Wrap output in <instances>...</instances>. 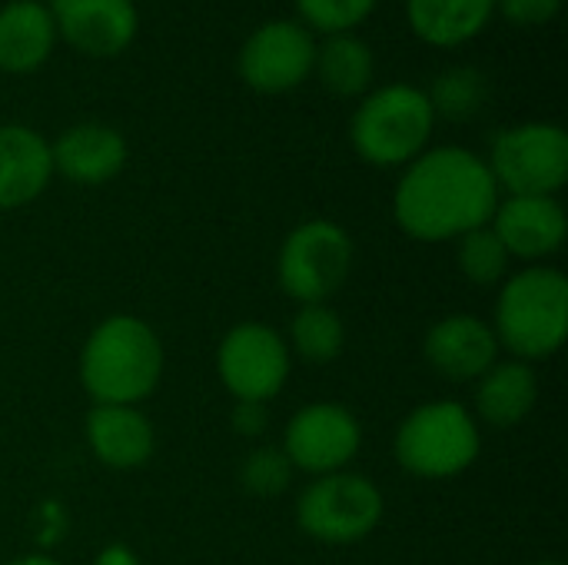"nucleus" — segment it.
I'll use <instances>...</instances> for the list:
<instances>
[{"instance_id": "nucleus-1", "label": "nucleus", "mask_w": 568, "mask_h": 565, "mask_svg": "<svg viewBox=\"0 0 568 565\" xmlns=\"http://www.w3.org/2000/svg\"><path fill=\"white\" fill-rule=\"evenodd\" d=\"M499 186L486 160L466 147H436L419 153L393 193L399 230L419 243L459 240L493 220Z\"/></svg>"}, {"instance_id": "nucleus-2", "label": "nucleus", "mask_w": 568, "mask_h": 565, "mask_svg": "<svg viewBox=\"0 0 568 565\" xmlns=\"http://www.w3.org/2000/svg\"><path fill=\"white\" fill-rule=\"evenodd\" d=\"M163 366L160 333L133 313H116L87 336L77 373L93 406H136L160 386Z\"/></svg>"}, {"instance_id": "nucleus-3", "label": "nucleus", "mask_w": 568, "mask_h": 565, "mask_svg": "<svg viewBox=\"0 0 568 565\" xmlns=\"http://www.w3.org/2000/svg\"><path fill=\"white\" fill-rule=\"evenodd\" d=\"M493 333L499 350L513 360H549L566 346L568 336V280L556 266H529L506 276L496 300Z\"/></svg>"}, {"instance_id": "nucleus-4", "label": "nucleus", "mask_w": 568, "mask_h": 565, "mask_svg": "<svg viewBox=\"0 0 568 565\" xmlns=\"http://www.w3.org/2000/svg\"><path fill=\"white\" fill-rule=\"evenodd\" d=\"M436 110L423 87L386 83L359 97L349 120V143L369 167H409L429 150Z\"/></svg>"}, {"instance_id": "nucleus-5", "label": "nucleus", "mask_w": 568, "mask_h": 565, "mask_svg": "<svg viewBox=\"0 0 568 565\" xmlns=\"http://www.w3.org/2000/svg\"><path fill=\"white\" fill-rule=\"evenodd\" d=\"M483 450L476 416L456 400L416 406L396 430V463L419 480H449L466 473Z\"/></svg>"}, {"instance_id": "nucleus-6", "label": "nucleus", "mask_w": 568, "mask_h": 565, "mask_svg": "<svg viewBox=\"0 0 568 565\" xmlns=\"http://www.w3.org/2000/svg\"><path fill=\"white\" fill-rule=\"evenodd\" d=\"M386 500L369 476L329 473L316 476L296 500V526L323 546H353L376 533Z\"/></svg>"}, {"instance_id": "nucleus-7", "label": "nucleus", "mask_w": 568, "mask_h": 565, "mask_svg": "<svg viewBox=\"0 0 568 565\" xmlns=\"http://www.w3.org/2000/svg\"><path fill=\"white\" fill-rule=\"evenodd\" d=\"M486 167L499 193L556 196L568 180V133L546 120L516 123L496 133Z\"/></svg>"}, {"instance_id": "nucleus-8", "label": "nucleus", "mask_w": 568, "mask_h": 565, "mask_svg": "<svg viewBox=\"0 0 568 565\" xmlns=\"http://www.w3.org/2000/svg\"><path fill=\"white\" fill-rule=\"evenodd\" d=\"M353 260V236L339 223L306 220L283 240L276 256V276L286 296H293L300 306L329 303V296L349 280Z\"/></svg>"}, {"instance_id": "nucleus-9", "label": "nucleus", "mask_w": 568, "mask_h": 565, "mask_svg": "<svg viewBox=\"0 0 568 565\" xmlns=\"http://www.w3.org/2000/svg\"><path fill=\"white\" fill-rule=\"evenodd\" d=\"M293 370L286 340L266 323H236L216 350V376L233 400L270 403Z\"/></svg>"}, {"instance_id": "nucleus-10", "label": "nucleus", "mask_w": 568, "mask_h": 565, "mask_svg": "<svg viewBox=\"0 0 568 565\" xmlns=\"http://www.w3.org/2000/svg\"><path fill=\"white\" fill-rule=\"evenodd\" d=\"M316 37L300 20H270L256 27L236 57L240 80L266 97L290 93L313 77Z\"/></svg>"}, {"instance_id": "nucleus-11", "label": "nucleus", "mask_w": 568, "mask_h": 565, "mask_svg": "<svg viewBox=\"0 0 568 565\" xmlns=\"http://www.w3.org/2000/svg\"><path fill=\"white\" fill-rule=\"evenodd\" d=\"M363 446L359 420L339 403H310L283 430V453L296 473L329 476L346 470Z\"/></svg>"}, {"instance_id": "nucleus-12", "label": "nucleus", "mask_w": 568, "mask_h": 565, "mask_svg": "<svg viewBox=\"0 0 568 565\" xmlns=\"http://www.w3.org/2000/svg\"><path fill=\"white\" fill-rule=\"evenodd\" d=\"M57 37L83 57H120L140 33L133 0H43Z\"/></svg>"}, {"instance_id": "nucleus-13", "label": "nucleus", "mask_w": 568, "mask_h": 565, "mask_svg": "<svg viewBox=\"0 0 568 565\" xmlns=\"http://www.w3.org/2000/svg\"><path fill=\"white\" fill-rule=\"evenodd\" d=\"M423 356L449 383H473L499 363V343L493 326L473 313H453L429 326Z\"/></svg>"}, {"instance_id": "nucleus-14", "label": "nucleus", "mask_w": 568, "mask_h": 565, "mask_svg": "<svg viewBox=\"0 0 568 565\" xmlns=\"http://www.w3.org/2000/svg\"><path fill=\"white\" fill-rule=\"evenodd\" d=\"M513 260H546L568 236L566 206L559 196H506L489 220Z\"/></svg>"}, {"instance_id": "nucleus-15", "label": "nucleus", "mask_w": 568, "mask_h": 565, "mask_svg": "<svg viewBox=\"0 0 568 565\" xmlns=\"http://www.w3.org/2000/svg\"><path fill=\"white\" fill-rule=\"evenodd\" d=\"M53 173H60L70 183L80 186H100L110 183L126 167V140L116 127L100 120H83L67 127L53 143Z\"/></svg>"}, {"instance_id": "nucleus-16", "label": "nucleus", "mask_w": 568, "mask_h": 565, "mask_svg": "<svg viewBox=\"0 0 568 565\" xmlns=\"http://www.w3.org/2000/svg\"><path fill=\"white\" fill-rule=\"evenodd\" d=\"M53 180L50 140L27 123L0 127V210L33 203Z\"/></svg>"}, {"instance_id": "nucleus-17", "label": "nucleus", "mask_w": 568, "mask_h": 565, "mask_svg": "<svg viewBox=\"0 0 568 565\" xmlns=\"http://www.w3.org/2000/svg\"><path fill=\"white\" fill-rule=\"evenodd\" d=\"M87 443L97 463L110 470H140L156 450V433L136 406H93L87 413Z\"/></svg>"}, {"instance_id": "nucleus-18", "label": "nucleus", "mask_w": 568, "mask_h": 565, "mask_svg": "<svg viewBox=\"0 0 568 565\" xmlns=\"http://www.w3.org/2000/svg\"><path fill=\"white\" fill-rule=\"evenodd\" d=\"M57 27L43 0H10L0 7V70L13 77L37 73L53 47Z\"/></svg>"}, {"instance_id": "nucleus-19", "label": "nucleus", "mask_w": 568, "mask_h": 565, "mask_svg": "<svg viewBox=\"0 0 568 565\" xmlns=\"http://www.w3.org/2000/svg\"><path fill=\"white\" fill-rule=\"evenodd\" d=\"M476 383V413L493 430L519 426L539 403V376L532 363L523 360L496 363Z\"/></svg>"}, {"instance_id": "nucleus-20", "label": "nucleus", "mask_w": 568, "mask_h": 565, "mask_svg": "<svg viewBox=\"0 0 568 565\" xmlns=\"http://www.w3.org/2000/svg\"><path fill=\"white\" fill-rule=\"evenodd\" d=\"M496 17V0H406L409 30L439 50L476 40Z\"/></svg>"}, {"instance_id": "nucleus-21", "label": "nucleus", "mask_w": 568, "mask_h": 565, "mask_svg": "<svg viewBox=\"0 0 568 565\" xmlns=\"http://www.w3.org/2000/svg\"><path fill=\"white\" fill-rule=\"evenodd\" d=\"M313 77L339 100L366 97L376 77V57L359 33H329L316 40Z\"/></svg>"}, {"instance_id": "nucleus-22", "label": "nucleus", "mask_w": 568, "mask_h": 565, "mask_svg": "<svg viewBox=\"0 0 568 565\" xmlns=\"http://www.w3.org/2000/svg\"><path fill=\"white\" fill-rule=\"evenodd\" d=\"M286 346L306 363H333L346 350V323L329 303H306L290 323Z\"/></svg>"}, {"instance_id": "nucleus-23", "label": "nucleus", "mask_w": 568, "mask_h": 565, "mask_svg": "<svg viewBox=\"0 0 568 565\" xmlns=\"http://www.w3.org/2000/svg\"><path fill=\"white\" fill-rule=\"evenodd\" d=\"M459 270L466 280H473L476 286H496L509 276V250L503 246V240L496 236V230L486 223L479 230H469L466 236H459V250H456Z\"/></svg>"}, {"instance_id": "nucleus-24", "label": "nucleus", "mask_w": 568, "mask_h": 565, "mask_svg": "<svg viewBox=\"0 0 568 565\" xmlns=\"http://www.w3.org/2000/svg\"><path fill=\"white\" fill-rule=\"evenodd\" d=\"M436 117L469 120L486 103V77L476 67H449L436 83L426 90Z\"/></svg>"}, {"instance_id": "nucleus-25", "label": "nucleus", "mask_w": 568, "mask_h": 565, "mask_svg": "<svg viewBox=\"0 0 568 565\" xmlns=\"http://www.w3.org/2000/svg\"><path fill=\"white\" fill-rule=\"evenodd\" d=\"M379 0H293L300 23L313 33H356L363 27Z\"/></svg>"}, {"instance_id": "nucleus-26", "label": "nucleus", "mask_w": 568, "mask_h": 565, "mask_svg": "<svg viewBox=\"0 0 568 565\" xmlns=\"http://www.w3.org/2000/svg\"><path fill=\"white\" fill-rule=\"evenodd\" d=\"M293 463L286 460L283 450L276 446H263V450H253L243 466H240V483L246 493L253 496H280L290 490L293 483Z\"/></svg>"}, {"instance_id": "nucleus-27", "label": "nucleus", "mask_w": 568, "mask_h": 565, "mask_svg": "<svg viewBox=\"0 0 568 565\" xmlns=\"http://www.w3.org/2000/svg\"><path fill=\"white\" fill-rule=\"evenodd\" d=\"M566 0H496V13H503L516 27H546L562 13Z\"/></svg>"}, {"instance_id": "nucleus-28", "label": "nucleus", "mask_w": 568, "mask_h": 565, "mask_svg": "<svg viewBox=\"0 0 568 565\" xmlns=\"http://www.w3.org/2000/svg\"><path fill=\"white\" fill-rule=\"evenodd\" d=\"M230 423H233V430H236L240 436H250V440H256V436H263V433H266V426H270V406H266V403L236 400Z\"/></svg>"}, {"instance_id": "nucleus-29", "label": "nucleus", "mask_w": 568, "mask_h": 565, "mask_svg": "<svg viewBox=\"0 0 568 565\" xmlns=\"http://www.w3.org/2000/svg\"><path fill=\"white\" fill-rule=\"evenodd\" d=\"M93 565H143V563H140V556H136L130 546L113 543V546H106V549L97 556V563Z\"/></svg>"}, {"instance_id": "nucleus-30", "label": "nucleus", "mask_w": 568, "mask_h": 565, "mask_svg": "<svg viewBox=\"0 0 568 565\" xmlns=\"http://www.w3.org/2000/svg\"><path fill=\"white\" fill-rule=\"evenodd\" d=\"M7 565H60L57 559H50V556H40V553H33V556H20V559H10Z\"/></svg>"}, {"instance_id": "nucleus-31", "label": "nucleus", "mask_w": 568, "mask_h": 565, "mask_svg": "<svg viewBox=\"0 0 568 565\" xmlns=\"http://www.w3.org/2000/svg\"><path fill=\"white\" fill-rule=\"evenodd\" d=\"M532 565H562V563H552V559H549V563H532Z\"/></svg>"}]
</instances>
